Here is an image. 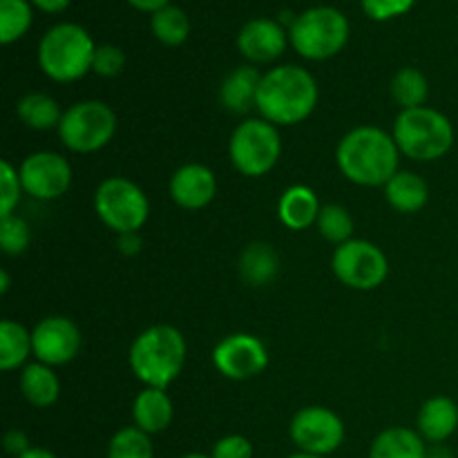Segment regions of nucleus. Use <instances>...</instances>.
I'll return each instance as SVG.
<instances>
[{
	"label": "nucleus",
	"instance_id": "15",
	"mask_svg": "<svg viewBox=\"0 0 458 458\" xmlns=\"http://www.w3.org/2000/svg\"><path fill=\"white\" fill-rule=\"evenodd\" d=\"M217 195V179L213 170L201 164L182 165L170 179V197L179 208H206Z\"/></svg>",
	"mask_w": 458,
	"mask_h": 458
},
{
	"label": "nucleus",
	"instance_id": "10",
	"mask_svg": "<svg viewBox=\"0 0 458 458\" xmlns=\"http://www.w3.org/2000/svg\"><path fill=\"white\" fill-rule=\"evenodd\" d=\"M331 268L344 286L356 291L376 289L389 273L383 250L367 240H349L340 244L331 258Z\"/></svg>",
	"mask_w": 458,
	"mask_h": 458
},
{
	"label": "nucleus",
	"instance_id": "6",
	"mask_svg": "<svg viewBox=\"0 0 458 458\" xmlns=\"http://www.w3.org/2000/svg\"><path fill=\"white\" fill-rule=\"evenodd\" d=\"M289 40L300 56L309 61H325L347 45V16L334 7L307 9L291 22Z\"/></svg>",
	"mask_w": 458,
	"mask_h": 458
},
{
	"label": "nucleus",
	"instance_id": "8",
	"mask_svg": "<svg viewBox=\"0 0 458 458\" xmlns=\"http://www.w3.org/2000/svg\"><path fill=\"white\" fill-rule=\"evenodd\" d=\"M116 132V116L103 101H81L63 112L58 137L63 146L79 155L97 152L112 141Z\"/></svg>",
	"mask_w": 458,
	"mask_h": 458
},
{
	"label": "nucleus",
	"instance_id": "3",
	"mask_svg": "<svg viewBox=\"0 0 458 458\" xmlns=\"http://www.w3.org/2000/svg\"><path fill=\"white\" fill-rule=\"evenodd\" d=\"M186 362V340L170 325L141 331L130 347V369L146 387L168 389Z\"/></svg>",
	"mask_w": 458,
	"mask_h": 458
},
{
	"label": "nucleus",
	"instance_id": "31",
	"mask_svg": "<svg viewBox=\"0 0 458 458\" xmlns=\"http://www.w3.org/2000/svg\"><path fill=\"white\" fill-rule=\"evenodd\" d=\"M316 226L327 242H334V244L340 246L352 240L353 217L349 215V210L344 206L327 204L322 206L320 215H318Z\"/></svg>",
	"mask_w": 458,
	"mask_h": 458
},
{
	"label": "nucleus",
	"instance_id": "26",
	"mask_svg": "<svg viewBox=\"0 0 458 458\" xmlns=\"http://www.w3.org/2000/svg\"><path fill=\"white\" fill-rule=\"evenodd\" d=\"M30 353H34V347L31 334H27L25 327L13 320L0 322V369H18Z\"/></svg>",
	"mask_w": 458,
	"mask_h": 458
},
{
	"label": "nucleus",
	"instance_id": "29",
	"mask_svg": "<svg viewBox=\"0 0 458 458\" xmlns=\"http://www.w3.org/2000/svg\"><path fill=\"white\" fill-rule=\"evenodd\" d=\"M31 25V7L27 0H0V43L21 38Z\"/></svg>",
	"mask_w": 458,
	"mask_h": 458
},
{
	"label": "nucleus",
	"instance_id": "7",
	"mask_svg": "<svg viewBox=\"0 0 458 458\" xmlns=\"http://www.w3.org/2000/svg\"><path fill=\"white\" fill-rule=\"evenodd\" d=\"M94 210L98 219L116 235L137 233L150 215V204L141 188L125 177H110L94 192Z\"/></svg>",
	"mask_w": 458,
	"mask_h": 458
},
{
	"label": "nucleus",
	"instance_id": "32",
	"mask_svg": "<svg viewBox=\"0 0 458 458\" xmlns=\"http://www.w3.org/2000/svg\"><path fill=\"white\" fill-rule=\"evenodd\" d=\"M30 226L25 224V219L16 217V215H9V217L0 219V246H3L4 253H25L27 246H30Z\"/></svg>",
	"mask_w": 458,
	"mask_h": 458
},
{
	"label": "nucleus",
	"instance_id": "37",
	"mask_svg": "<svg viewBox=\"0 0 458 458\" xmlns=\"http://www.w3.org/2000/svg\"><path fill=\"white\" fill-rule=\"evenodd\" d=\"M4 450L13 456L25 454L27 450H31L30 438H27V434L21 432V429H12V432H7V437H4Z\"/></svg>",
	"mask_w": 458,
	"mask_h": 458
},
{
	"label": "nucleus",
	"instance_id": "22",
	"mask_svg": "<svg viewBox=\"0 0 458 458\" xmlns=\"http://www.w3.org/2000/svg\"><path fill=\"white\" fill-rule=\"evenodd\" d=\"M385 197L398 213H419L429 199V188L423 177L414 173H396L385 183Z\"/></svg>",
	"mask_w": 458,
	"mask_h": 458
},
{
	"label": "nucleus",
	"instance_id": "36",
	"mask_svg": "<svg viewBox=\"0 0 458 458\" xmlns=\"http://www.w3.org/2000/svg\"><path fill=\"white\" fill-rule=\"evenodd\" d=\"M414 0H362V9L374 21H389L410 12Z\"/></svg>",
	"mask_w": 458,
	"mask_h": 458
},
{
	"label": "nucleus",
	"instance_id": "21",
	"mask_svg": "<svg viewBox=\"0 0 458 458\" xmlns=\"http://www.w3.org/2000/svg\"><path fill=\"white\" fill-rule=\"evenodd\" d=\"M369 458H428V443L419 432L389 428L374 438Z\"/></svg>",
	"mask_w": 458,
	"mask_h": 458
},
{
	"label": "nucleus",
	"instance_id": "40",
	"mask_svg": "<svg viewBox=\"0 0 458 458\" xmlns=\"http://www.w3.org/2000/svg\"><path fill=\"white\" fill-rule=\"evenodd\" d=\"M31 3H34L38 9H43V12L54 13V12H63L72 0H31Z\"/></svg>",
	"mask_w": 458,
	"mask_h": 458
},
{
	"label": "nucleus",
	"instance_id": "33",
	"mask_svg": "<svg viewBox=\"0 0 458 458\" xmlns=\"http://www.w3.org/2000/svg\"><path fill=\"white\" fill-rule=\"evenodd\" d=\"M0 192H3L0 195V217H9V215H13V208L18 206L22 192L21 173L9 161L0 164Z\"/></svg>",
	"mask_w": 458,
	"mask_h": 458
},
{
	"label": "nucleus",
	"instance_id": "25",
	"mask_svg": "<svg viewBox=\"0 0 458 458\" xmlns=\"http://www.w3.org/2000/svg\"><path fill=\"white\" fill-rule=\"evenodd\" d=\"M16 114L27 128L31 130H52L61 125L63 112L56 98L45 92H30L18 101Z\"/></svg>",
	"mask_w": 458,
	"mask_h": 458
},
{
	"label": "nucleus",
	"instance_id": "9",
	"mask_svg": "<svg viewBox=\"0 0 458 458\" xmlns=\"http://www.w3.org/2000/svg\"><path fill=\"white\" fill-rule=\"evenodd\" d=\"M233 165L246 177H262L276 168L282 155L280 132L267 119H249L240 123L228 143Z\"/></svg>",
	"mask_w": 458,
	"mask_h": 458
},
{
	"label": "nucleus",
	"instance_id": "43",
	"mask_svg": "<svg viewBox=\"0 0 458 458\" xmlns=\"http://www.w3.org/2000/svg\"><path fill=\"white\" fill-rule=\"evenodd\" d=\"M9 291V276L7 271H0V293H7Z\"/></svg>",
	"mask_w": 458,
	"mask_h": 458
},
{
	"label": "nucleus",
	"instance_id": "16",
	"mask_svg": "<svg viewBox=\"0 0 458 458\" xmlns=\"http://www.w3.org/2000/svg\"><path fill=\"white\" fill-rule=\"evenodd\" d=\"M237 47L242 56L253 63H271L282 56L286 47V34L280 22L268 18H255L242 27L237 36Z\"/></svg>",
	"mask_w": 458,
	"mask_h": 458
},
{
	"label": "nucleus",
	"instance_id": "39",
	"mask_svg": "<svg viewBox=\"0 0 458 458\" xmlns=\"http://www.w3.org/2000/svg\"><path fill=\"white\" fill-rule=\"evenodd\" d=\"M130 4H132V7H137V9H141V12H159V9H164V7H168V3L170 0H128Z\"/></svg>",
	"mask_w": 458,
	"mask_h": 458
},
{
	"label": "nucleus",
	"instance_id": "23",
	"mask_svg": "<svg viewBox=\"0 0 458 458\" xmlns=\"http://www.w3.org/2000/svg\"><path fill=\"white\" fill-rule=\"evenodd\" d=\"M21 392L30 405L45 410V407H52L58 401L61 383H58L52 367L43 365V362H34V365H27L22 369Z\"/></svg>",
	"mask_w": 458,
	"mask_h": 458
},
{
	"label": "nucleus",
	"instance_id": "20",
	"mask_svg": "<svg viewBox=\"0 0 458 458\" xmlns=\"http://www.w3.org/2000/svg\"><path fill=\"white\" fill-rule=\"evenodd\" d=\"M322 206L318 201V195L307 186H291L286 188L284 195L280 197L277 204V215L280 222L291 231H304L318 222Z\"/></svg>",
	"mask_w": 458,
	"mask_h": 458
},
{
	"label": "nucleus",
	"instance_id": "2",
	"mask_svg": "<svg viewBox=\"0 0 458 458\" xmlns=\"http://www.w3.org/2000/svg\"><path fill=\"white\" fill-rule=\"evenodd\" d=\"M318 106V83L304 67L280 65L259 81L255 107L273 125H295Z\"/></svg>",
	"mask_w": 458,
	"mask_h": 458
},
{
	"label": "nucleus",
	"instance_id": "18",
	"mask_svg": "<svg viewBox=\"0 0 458 458\" xmlns=\"http://www.w3.org/2000/svg\"><path fill=\"white\" fill-rule=\"evenodd\" d=\"M259 81H262V76L255 67H237L224 79L222 88H219V101L233 114H246L258 101Z\"/></svg>",
	"mask_w": 458,
	"mask_h": 458
},
{
	"label": "nucleus",
	"instance_id": "41",
	"mask_svg": "<svg viewBox=\"0 0 458 458\" xmlns=\"http://www.w3.org/2000/svg\"><path fill=\"white\" fill-rule=\"evenodd\" d=\"M428 458H454V452L443 443H437V445L428 447Z\"/></svg>",
	"mask_w": 458,
	"mask_h": 458
},
{
	"label": "nucleus",
	"instance_id": "14",
	"mask_svg": "<svg viewBox=\"0 0 458 458\" xmlns=\"http://www.w3.org/2000/svg\"><path fill=\"white\" fill-rule=\"evenodd\" d=\"M31 347L36 360L49 367L67 365L81 349V331L70 318L49 316L31 331Z\"/></svg>",
	"mask_w": 458,
	"mask_h": 458
},
{
	"label": "nucleus",
	"instance_id": "13",
	"mask_svg": "<svg viewBox=\"0 0 458 458\" xmlns=\"http://www.w3.org/2000/svg\"><path fill=\"white\" fill-rule=\"evenodd\" d=\"M213 362L222 376L231 380H249L268 367V352L259 338L250 334L226 335L213 349Z\"/></svg>",
	"mask_w": 458,
	"mask_h": 458
},
{
	"label": "nucleus",
	"instance_id": "45",
	"mask_svg": "<svg viewBox=\"0 0 458 458\" xmlns=\"http://www.w3.org/2000/svg\"><path fill=\"white\" fill-rule=\"evenodd\" d=\"M182 458H210L208 454H186V456H182Z\"/></svg>",
	"mask_w": 458,
	"mask_h": 458
},
{
	"label": "nucleus",
	"instance_id": "34",
	"mask_svg": "<svg viewBox=\"0 0 458 458\" xmlns=\"http://www.w3.org/2000/svg\"><path fill=\"white\" fill-rule=\"evenodd\" d=\"M123 65H125V54L123 49L116 47V45H98L97 52H94V58H92L94 74L112 79V76H119L121 72H123Z\"/></svg>",
	"mask_w": 458,
	"mask_h": 458
},
{
	"label": "nucleus",
	"instance_id": "30",
	"mask_svg": "<svg viewBox=\"0 0 458 458\" xmlns=\"http://www.w3.org/2000/svg\"><path fill=\"white\" fill-rule=\"evenodd\" d=\"M107 458H155L150 434L139 428H123L112 437Z\"/></svg>",
	"mask_w": 458,
	"mask_h": 458
},
{
	"label": "nucleus",
	"instance_id": "27",
	"mask_svg": "<svg viewBox=\"0 0 458 458\" xmlns=\"http://www.w3.org/2000/svg\"><path fill=\"white\" fill-rule=\"evenodd\" d=\"M429 83L428 76L416 67H403L396 72L392 79V97L403 110H414V107H423L428 101Z\"/></svg>",
	"mask_w": 458,
	"mask_h": 458
},
{
	"label": "nucleus",
	"instance_id": "42",
	"mask_svg": "<svg viewBox=\"0 0 458 458\" xmlns=\"http://www.w3.org/2000/svg\"><path fill=\"white\" fill-rule=\"evenodd\" d=\"M16 458H56V456H54L49 450H43V447H31V450L25 452V454Z\"/></svg>",
	"mask_w": 458,
	"mask_h": 458
},
{
	"label": "nucleus",
	"instance_id": "19",
	"mask_svg": "<svg viewBox=\"0 0 458 458\" xmlns=\"http://www.w3.org/2000/svg\"><path fill=\"white\" fill-rule=\"evenodd\" d=\"M134 428L146 434H159L173 423V401L165 389L146 387L132 405Z\"/></svg>",
	"mask_w": 458,
	"mask_h": 458
},
{
	"label": "nucleus",
	"instance_id": "38",
	"mask_svg": "<svg viewBox=\"0 0 458 458\" xmlns=\"http://www.w3.org/2000/svg\"><path fill=\"white\" fill-rule=\"evenodd\" d=\"M119 249L121 253L134 255L141 249V240H139L137 233H128V235H119Z\"/></svg>",
	"mask_w": 458,
	"mask_h": 458
},
{
	"label": "nucleus",
	"instance_id": "11",
	"mask_svg": "<svg viewBox=\"0 0 458 458\" xmlns=\"http://www.w3.org/2000/svg\"><path fill=\"white\" fill-rule=\"evenodd\" d=\"M291 438L300 452L316 456L334 454L344 441V423L327 407H304L291 420Z\"/></svg>",
	"mask_w": 458,
	"mask_h": 458
},
{
	"label": "nucleus",
	"instance_id": "17",
	"mask_svg": "<svg viewBox=\"0 0 458 458\" xmlns=\"http://www.w3.org/2000/svg\"><path fill=\"white\" fill-rule=\"evenodd\" d=\"M458 429V405L447 396H434L419 411V434L425 443H445Z\"/></svg>",
	"mask_w": 458,
	"mask_h": 458
},
{
	"label": "nucleus",
	"instance_id": "44",
	"mask_svg": "<svg viewBox=\"0 0 458 458\" xmlns=\"http://www.w3.org/2000/svg\"><path fill=\"white\" fill-rule=\"evenodd\" d=\"M286 458H327V456H316V454H307V452H300V454H291Z\"/></svg>",
	"mask_w": 458,
	"mask_h": 458
},
{
	"label": "nucleus",
	"instance_id": "24",
	"mask_svg": "<svg viewBox=\"0 0 458 458\" xmlns=\"http://www.w3.org/2000/svg\"><path fill=\"white\" fill-rule=\"evenodd\" d=\"M280 271V259L273 246L255 242L246 246L240 258V277L249 286H267L276 280Z\"/></svg>",
	"mask_w": 458,
	"mask_h": 458
},
{
	"label": "nucleus",
	"instance_id": "28",
	"mask_svg": "<svg viewBox=\"0 0 458 458\" xmlns=\"http://www.w3.org/2000/svg\"><path fill=\"white\" fill-rule=\"evenodd\" d=\"M150 25L155 38L161 40L164 45H170V47L182 45L188 38V34H191V21H188V16L179 7H173V4L152 13Z\"/></svg>",
	"mask_w": 458,
	"mask_h": 458
},
{
	"label": "nucleus",
	"instance_id": "1",
	"mask_svg": "<svg viewBox=\"0 0 458 458\" xmlns=\"http://www.w3.org/2000/svg\"><path fill=\"white\" fill-rule=\"evenodd\" d=\"M398 150L392 134L374 125H360L343 137L335 150L338 168L358 186H385L398 173Z\"/></svg>",
	"mask_w": 458,
	"mask_h": 458
},
{
	"label": "nucleus",
	"instance_id": "4",
	"mask_svg": "<svg viewBox=\"0 0 458 458\" xmlns=\"http://www.w3.org/2000/svg\"><path fill=\"white\" fill-rule=\"evenodd\" d=\"M94 52L97 45L83 27L61 22L40 38L38 65L56 83H72L92 70Z\"/></svg>",
	"mask_w": 458,
	"mask_h": 458
},
{
	"label": "nucleus",
	"instance_id": "5",
	"mask_svg": "<svg viewBox=\"0 0 458 458\" xmlns=\"http://www.w3.org/2000/svg\"><path fill=\"white\" fill-rule=\"evenodd\" d=\"M398 150L414 161H437L454 146V128L443 112L432 107L403 110L394 123Z\"/></svg>",
	"mask_w": 458,
	"mask_h": 458
},
{
	"label": "nucleus",
	"instance_id": "12",
	"mask_svg": "<svg viewBox=\"0 0 458 458\" xmlns=\"http://www.w3.org/2000/svg\"><path fill=\"white\" fill-rule=\"evenodd\" d=\"M22 191L34 199L49 201L65 195L72 186V165L56 152H34L21 164Z\"/></svg>",
	"mask_w": 458,
	"mask_h": 458
},
{
	"label": "nucleus",
	"instance_id": "35",
	"mask_svg": "<svg viewBox=\"0 0 458 458\" xmlns=\"http://www.w3.org/2000/svg\"><path fill=\"white\" fill-rule=\"evenodd\" d=\"M210 458H253V443L242 434H231L215 443Z\"/></svg>",
	"mask_w": 458,
	"mask_h": 458
}]
</instances>
